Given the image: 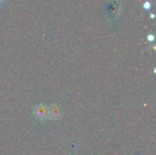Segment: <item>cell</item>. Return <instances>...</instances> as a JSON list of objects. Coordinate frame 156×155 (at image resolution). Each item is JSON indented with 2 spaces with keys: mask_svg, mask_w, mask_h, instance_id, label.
<instances>
[{
  "mask_svg": "<svg viewBox=\"0 0 156 155\" xmlns=\"http://www.w3.org/2000/svg\"><path fill=\"white\" fill-rule=\"evenodd\" d=\"M48 116L51 119H57L60 116V110L57 106L52 105L49 111H48Z\"/></svg>",
  "mask_w": 156,
  "mask_h": 155,
  "instance_id": "cell-2",
  "label": "cell"
},
{
  "mask_svg": "<svg viewBox=\"0 0 156 155\" xmlns=\"http://www.w3.org/2000/svg\"><path fill=\"white\" fill-rule=\"evenodd\" d=\"M143 7H144V9H146V10H149V9L151 8V3H150L149 1L144 2V5H143Z\"/></svg>",
  "mask_w": 156,
  "mask_h": 155,
  "instance_id": "cell-3",
  "label": "cell"
},
{
  "mask_svg": "<svg viewBox=\"0 0 156 155\" xmlns=\"http://www.w3.org/2000/svg\"><path fill=\"white\" fill-rule=\"evenodd\" d=\"M2 1H3V0H0V3H1V2H2Z\"/></svg>",
  "mask_w": 156,
  "mask_h": 155,
  "instance_id": "cell-5",
  "label": "cell"
},
{
  "mask_svg": "<svg viewBox=\"0 0 156 155\" xmlns=\"http://www.w3.org/2000/svg\"><path fill=\"white\" fill-rule=\"evenodd\" d=\"M148 39H149V40H154V36H153V35L148 36Z\"/></svg>",
  "mask_w": 156,
  "mask_h": 155,
  "instance_id": "cell-4",
  "label": "cell"
},
{
  "mask_svg": "<svg viewBox=\"0 0 156 155\" xmlns=\"http://www.w3.org/2000/svg\"><path fill=\"white\" fill-rule=\"evenodd\" d=\"M34 114L35 116L39 119V120H44L47 119L48 117V109L45 105L41 104L36 107L35 111H34Z\"/></svg>",
  "mask_w": 156,
  "mask_h": 155,
  "instance_id": "cell-1",
  "label": "cell"
}]
</instances>
